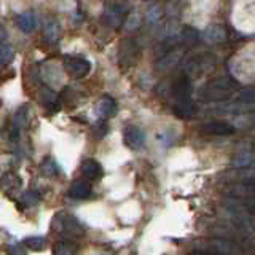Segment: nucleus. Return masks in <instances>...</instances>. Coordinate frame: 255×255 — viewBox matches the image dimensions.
I'll list each match as a JSON object with an SVG mask.
<instances>
[{
	"label": "nucleus",
	"instance_id": "f257e3e1",
	"mask_svg": "<svg viewBox=\"0 0 255 255\" xmlns=\"http://www.w3.org/2000/svg\"><path fill=\"white\" fill-rule=\"evenodd\" d=\"M238 90V82L231 77H217L206 82L198 90V99L204 102L228 101Z\"/></svg>",
	"mask_w": 255,
	"mask_h": 255
},
{
	"label": "nucleus",
	"instance_id": "f03ea898",
	"mask_svg": "<svg viewBox=\"0 0 255 255\" xmlns=\"http://www.w3.org/2000/svg\"><path fill=\"white\" fill-rule=\"evenodd\" d=\"M51 227L66 241H74V239H78L85 235V227L82 225V222L67 212H61L56 215L51 222Z\"/></svg>",
	"mask_w": 255,
	"mask_h": 255
},
{
	"label": "nucleus",
	"instance_id": "7ed1b4c3",
	"mask_svg": "<svg viewBox=\"0 0 255 255\" xmlns=\"http://www.w3.org/2000/svg\"><path fill=\"white\" fill-rule=\"evenodd\" d=\"M215 66H217L215 54L204 51V53H196L183 61L182 69H183V75H187L190 78V77H199L203 74H207V72H211Z\"/></svg>",
	"mask_w": 255,
	"mask_h": 255
},
{
	"label": "nucleus",
	"instance_id": "20e7f679",
	"mask_svg": "<svg viewBox=\"0 0 255 255\" xmlns=\"http://www.w3.org/2000/svg\"><path fill=\"white\" fill-rule=\"evenodd\" d=\"M195 251L211 252L215 255H244V249L230 239H206L195 244Z\"/></svg>",
	"mask_w": 255,
	"mask_h": 255
},
{
	"label": "nucleus",
	"instance_id": "39448f33",
	"mask_svg": "<svg viewBox=\"0 0 255 255\" xmlns=\"http://www.w3.org/2000/svg\"><path fill=\"white\" fill-rule=\"evenodd\" d=\"M129 5L122 3V2H115V3H107L106 5V11L102 14V21L106 22V26L120 29L126 22L128 16H129Z\"/></svg>",
	"mask_w": 255,
	"mask_h": 255
},
{
	"label": "nucleus",
	"instance_id": "423d86ee",
	"mask_svg": "<svg viewBox=\"0 0 255 255\" xmlns=\"http://www.w3.org/2000/svg\"><path fill=\"white\" fill-rule=\"evenodd\" d=\"M142 45L135 38H126L120 45L118 50V62L122 66H134L142 56Z\"/></svg>",
	"mask_w": 255,
	"mask_h": 255
},
{
	"label": "nucleus",
	"instance_id": "0eeeda50",
	"mask_svg": "<svg viewBox=\"0 0 255 255\" xmlns=\"http://www.w3.org/2000/svg\"><path fill=\"white\" fill-rule=\"evenodd\" d=\"M191 90H193V88H191V80L187 75L175 78L169 85V94L174 99V104L191 101Z\"/></svg>",
	"mask_w": 255,
	"mask_h": 255
},
{
	"label": "nucleus",
	"instance_id": "6e6552de",
	"mask_svg": "<svg viewBox=\"0 0 255 255\" xmlns=\"http://www.w3.org/2000/svg\"><path fill=\"white\" fill-rule=\"evenodd\" d=\"M64 67L66 72L74 78H83L85 75L90 74L91 62L82 58V56H66L64 58Z\"/></svg>",
	"mask_w": 255,
	"mask_h": 255
},
{
	"label": "nucleus",
	"instance_id": "1a4fd4ad",
	"mask_svg": "<svg viewBox=\"0 0 255 255\" xmlns=\"http://www.w3.org/2000/svg\"><path fill=\"white\" fill-rule=\"evenodd\" d=\"M123 139L126 147H129L131 150H140L145 143V132L137 126H128L123 131Z\"/></svg>",
	"mask_w": 255,
	"mask_h": 255
},
{
	"label": "nucleus",
	"instance_id": "9d476101",
	"mask_svg": "<svg viewBox=\"0 0 255 255\" xmlns=\"http://www.w3.org/2000/svg\"><path fill=\"white\" fill-rule=\"evenodd\" d=\"M203 132L209 134V135H231L236 132V128L228 123V122H222V120H212V122H207L203 125Z\"/></svg>",
	"mask_w": 255,
	"mask_h": 255
},
{
	"label": "nucleus",
	"instance_id": "9b49d317",
	"mask_svg": "<svg viewBox=\"0 0 255 255\" xmlns=\"http://www.w3.org/2000/svg\"><path fill=\"white\" fill-rule=\"evenodd\" d=\"M203 38L206 40L207 43H211V45L223 43L228 38L227 37V29H225V26H223V24L214 22V24H211V26L206 27L204 34H203Z\"/></svg>",
	"mask_w": 255,
	"mask_h": 255
},
{
	"label": "nucleus",
	"instance_id": "f8f14e48",
	"mask_svg": "<svg viewBox=\"0 0 255 255\" xmlns=\"http://www.w3.org/2000/svg\"><path fill=\"white\" fill-rule=\"evenodd\" d=\"M182 56H183L182 48H177V50H172V51H167V53L159 56V59L156 62V67L159 70H169V69L177 66V64L180 62V59H182Z\"/></svg>",
	"mask_w": 255,
	"mask_h": 255
},
{
	"label": "nucleus",
	"instance_id": "ddd939ff",
	"mask_svg": "<svg viewBox=\"0 0 255 255\" xmlns=\"http://www.w3.org/2000/svg\"><path fill=\"white\" fill-rule=\"evenodd\" d=\"M96 114L101 117L102 120H107L110 117H114L117 114V102L110 96H104L96 104Z\"/></svg>",
	"mask_w": 255,
	"mask_h": 255
},
{
	"label": "nucleus",
	"instance_id": "4468645a",
	"mask_svg": "<svg viewBox=\"0 0 255 255\" xmlns=\"http://www.w3.org/2000/svg\"><path fill=\"white\" fill-rule=\"evenodd\" d=\"M38 96L42 104L50 112H58L61 109V98L53 90H50V88H42Z\"/></svg>",
	"mask_w": 255,
	"mask_h": 255
},
{
	"label": "nucleus",
	"instance_id": "2eb2a0df",
	"mask_svg": "<svg viewBox=\"0 0 255 255\" xmlns=\"http://www.w3.org/2000/svg\"><path fill=\"white\" fill-rule=\"evenodd\" d=\"M14 21H16V26L22 32H26V34H30V32H34L37 29V18H35V14L30 11L16 14Z\"/></svg>",
	"mask_w": 255,
	"mask_h": 255
},
{
	"label": "nucleus",
	"instance_id": "dca6fc26",
	"mask_svg": "<svg viewBox=\"0 0 255 255\" xmlns=\"http://www.w3.org/2000/svg\"><path fill=\"white\" fill-rule=\"evenodd\" d=\"M179 42H180V46L182 48H191L199 43V40H201V37H199L198 30L191 29V27H183L179 34Z\"/></svg>",
	"mask_w": 255,
	"mask_h": 255
},
{
	"label": "nucleus",
	"instance_id": "f3484780",
	"mask_svg": "<svg viewBox=\"0 0 255 255\" xmlns=\"http://www.w3.org/2000/svg\"><path fill=\"white\" fill-rule=\"evenodd\" d=\"M91 195V185L86 180H75L69 188V196L74 199H86Z\"/></svg>",
	"mask_w": 255,
	"mask_h": 255
},
{
	"label": "nucleus",
	"instance_id": "a211bd4d",
	"mask_svg": "<svg viewBox=\"0 0 255 255\" xmlns=\"http://www.w3.org/2000/svg\"><path fill=\"white\" fill-rule=\"evenodd\" d=\"M80 171H82V174L86 179L94 180L102 175V166L96 159H86V161H83L82 167H80Z\"/></svg>",
	"mask_w": 255,
	"mask_h": 255
},
{
	"label": "nucleus",
	"instance_id": "6ab92c4d",
	"mask_svg": "<svg viewBox=\"0 0 255 255\" xmlns=\"http://www.w3.org/2000/svg\"><path fill=\"white\" fill-rule=\"evenodd\" d=\"M42 29H43V35H45V38H46V40H50L51 43L56 42V40L59 38L61 27H59V24H58V21H56V19H53V18H46V19L43 21Z\"/></svg>",
	"mask_w": 255,
	"mask_h": 255
},
{
	"label": "nucleus",
	"instance_id": "aec40b11",
	"mask_svg": "<svg viewBox=\"0 0 255 255\" xmlns=\"http://www.w3.org/2000/svg\"><path fill=\"white\" fill-rule=\"evenodd\" d=\"M228 193L233 198H246V196H252L254 193V183H235L228 188Z\"/></svg>",
	"mask_w": 255,
	"mask_h": 255
},
{
	"label": "nucleus",
	"instance_id": "412c9836",
	"mask_svg": "<svg viewBox=\"0 0 255 255\" xmlns=\"http://www.w3.org/2000/svg\"><path fill=\"white\" fill-rule=\"evenodd\" d=\"M163 19V10L159 3H151L150 8L147 10V14H145V21L148 26H158L159 22Z\"/></svg>",
	"mask_w": 255,
	"mask_h": 255
},
{
	"label": "nucleus",
	"instance_id": "4be33fe9",
	"mask_svg": "<svg viewBox=\"0 0 255 255\" xmlns=\"http://www.w3.org/2000/svg\"><path fill=\"white\" fill-rule=\"evenodd\" d=\"M254 164V153L252 151H243V153H238L233 161H231V166L233 167H241V169H244V167H251Z\"/></svg>",
	"mask_w": 255,
	"mask_h": 255
},
{
	"label": "nucleus",
	"instance_id": "5701e85b",
	"mask_svg": "<svg viewBox=\"0 0 255 255\" xmlns=\"http://www.w3.org/2000/svg\"><path fill=\"white\" fill-rule=\"evenodd\" d=\"M172 110H174V114L177 117H180V118H188L191 115H195V106H193V102H191V101L174 104Z\"/></svg>",
	"mask_w": 255,
	"mask_h": 255
},
{
	"label": "nucleus",
	"instance_id": "b1692460",
	"mask_svg": "<svg viewBox=\"0 0 255 255\" xmlns=\"http://www.w3.org/2000/svg\"><path fill=\"white\" fill-rule=\"evenodd\" d=\"M77 254V244L72 241H62L56 243L54 246V255H75Z\"/></svg>",
	"mask_w": 255,
	"mask_h": 255
},
{
	"label": "nucleus",
	"instance_id": "393cba45",
	"mask_svg": "<svg viewBox=\"0 0 255 255\" xmlns=\"http://www.w3.org/2000/svg\"><path fill=\"white\" fill-rule=\"evenodd\" d=\"M22 244L30 251H43L46 247V241L43 236H27Z\"/></svg>",
	"mask_w": 255,
	"mask_h": 255
},
{
	"label": "nucleus",
	"instance_id": "a878e982",
	"mask_svg": "<svg viewBox=\"0 0 255 255\" xmlns=\"http://www.w3.org/2000/svg\"><path fill=\"white\" fill-rule=\"evenodd\" d=\"M40 171H42L43 175H46V177H53V175H56L59 172V167L58 164H56V161L53 158H45L43 159V163L40 164Z\"/></svg>",
	"mask_w": 255,
	"mask_h": 255
},
{
	"label": "nucleus",
	"instance_id": "bb28decb",
	"mask_svg": "<svg viewBox=\"0 0 255 255\" xmlns=\"http://www.w3.org/2000/svg\"><path fill=\"white\" fill-rule=\"evenodd\" d=\"M14 58V50L11 45H0V64H8Z\"/></svg>",
	"mask_w": 255,
	"mask_h": 255
},
{
	"label": "nucleus",
	"instance_id": "cd10ccee",
	"mask_svg": "<svg viewBox=\"0 0 255 255\" xmlns=\"http://www.w3.org/2000/svg\"><path fill=\"white\" fill-rule=\"evenodd\" d=\"M21 203H24V206H35L38 203V195L35 191H27L21 196Z\"/></svg>",
	"mask_w": 255,
	"mask_h": 255
},
{
	"label": "nucleus",
	"instance_id": "c85d7f7f",
	"mask_svg": "<svg viewBox=\"0 0 255 255\" xmlns=\"http://www.w3.org/2000/svg\"><path fill=\"white\" fill-rule=\"evenodd\" d=\"M239 98H241V102L244 104H252L254 102V88H244V90L241 91V94H239Z\"/></svg>",
	"mask_w": 255,
	"mask_h": 255
},
{
	"label": "nucleus",
	"instance_id": "c756f323",
	"mask_svg": "<svg viewBox=\"0 0 255 255\" xmlns=\"http://www.w3.org/2000/svg\"><path fill=\"white\" fill-rule=\"evenodd\" d=\"M24 110H26V107H21L18 112H16V117H14L16 126H19V128H24L27 125V117L24 114Z\"/></svg>",
	"mask_w": 255,
	"mask_h": 255
},
{
	"label": "nucleus",
	"instance_id": "7c9ffc66",
	"mask_svg": "<svg viewBox=\"0 0 255 255\" xmlns=\"http://www.w3.org/2000/svg\"><path fill=\"white\" fill-rule=\"evenodd\" d=\"M10 252H11V255H24V252L21 251L19 246H11L10 247Z\"/></svg>",
	"mask_w": 255,
	"mask_h": 255
},
{
	"label": "nucleus",
	"instance_id": "2f4dec72",
	"mask_svg": "<svg viewBox=\"0 0 255 255\" xmlns=\"http://www.w3.org/2000/svg\"><path fill=\"white\" fill-rule=\"evenodd\" d=\"M5 38H6V30H5V27L2 26V24H0V43H2Z\"/></svg>",
	"mask_w": 255,
	"mask_h": 255
},
{
	"label": "nucleus",
	"instance_id": "473e14b6",
	"mask_svg": "<svg viewBox=\"0 0 255 255\" xmlns=\"http://www.w3.org/2000/svg\"><path fill=\"white\" fill-rule=\"evenodd\" d=\"M190 255H215V254H211V252H203V251H193Z\"/></svg>",
	"mask_w": 255,
	"mask_h": 255
}]
</instances>
